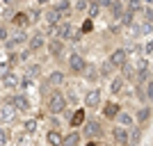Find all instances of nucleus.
I'll list each match as a JSON object with an SVG mask.
<instances>
[{
    "mask_svg": "<svg viewBox=\"0 0 153 146\" xmlns=\"http://www.w3.org/2000/svg\"><path fill=\"white\" fill-rule=\"evenodd\" d=\"M66 107H69V103H66V94H64L59 87H55L51 94H46L44 110H46V114H48V116H62Z\"/></svg>",
    "mask_w": 153,
    "mask_h": 146,
    "instance_id": "nucleus-1",
    "label": "nucleus"
},
{
    "mask_svg": "<svg viewBox=\"0 0 153 146\" xmlns=\"http://www.w3.org/2000/svg\"><path fill=\"white\" fill-rule=\"evenodd\" d=\"M80 133H82V139H105V135H108V130H105V119H89L87 116V121L82 123V128H80Z\"/></svg>",
    "mask_w": 153,
    "mask_h": 146,
    "instance_id": "nucleus-2",
    "label": "nucleus"
},
{
    "mask_svg": "<svg viewBox=\"0 0 153 146\" xmlns=\"http://www.w3.org/2000/svg\"><path fill=\"white\" fill-rule=\"evenodd\" d=\"M27 37H30V32H27V30H12L9 39L2 44V50H5V53H12V50H21V48H25Z\"/></svg>",
    "mask_w": 153,
    "mask_h": 146,
    "instance_id": "nucleus-3",
    "label": "nucleus"
},
{
    "mask_svg": "<svg viewBox=\"0 0 153 146\" xmlns=\"http://www.w3.org/2000/svg\"><path fill=\"white\" fill-rule=\"evenodd\" d=\"M87 66H89V62L85 59V55H80L78 50H71V55L66 57V69H69L71 76L80 78L85 71H87Z\"/></svg>",
    "mask_w": 153,
    "mask_h": 146,
    "instance_id": "nucleus-4",
    "label": "nucleus"
},
{
    "mask_svg": "<svg viewBox=\"0 0 153 146\" xmlns=\"http://www.w3.org/2000/svg\"><path fill=\"white\" fill-rule=\"evenodd\" d=\"M0 119H2V123H16V121H21V114L19 110L14 107V103L9 101V96H5L2 101H0Z\"/></svg>",
    "mask_w": 153,
    "mask_h": 146,
    "instance_id": "nucleus-5",
    "label": "nucleus"
},
{
    "mask_svg": "<svg viewBox=\"0 0 153 146\" xmlns=\"http://www.w3.org/2000/svg\"><path fill=\"white\" fill-rule=\"evenodd\" d=\"M46 53H48L51 59L62 62L64 55H66V41H62V39H57V37H51L46 41Z\"/></svg>",
    "mask_w": 153,
    "mask_h": 146,
    "instance_id": "nucleus-6",
    "label": "nucleus"
},
{
    "mask_svg": "<svg viewBox=\"0 0 153 146\" xmlns=\"http://www.w3.org/2000/svg\"><path fill=\"white\" fill-rule=\"evenodd\" d=\"M82 105H85V110H101V105H103V89L101 87L87 89L85 96H82Z\"/></svg>",
    "mask_w": 153,
    "mask_h": 146,
    "instance_id": "nucleus-7",
    "label": "nucleus"
},
{
    "mask_svg": "<svg viewBox=\"0 0 153 146\" xmlns=\"http://www.w3.org/2000/svg\"><path fill=\"white\" fill-rule=\"evenodd\" d=\"M0 82H2V87H5L7 91H23V73L16 71V69H12Z\"/></svg>",
    "mask_w": 153,
    "mask_h": 146,
    "instance_id": "nucleus-8",
    "label": "nucleus"
},
{
    "mask_svg": "<svg viewBox=\"0 0 153 146\" xmlns=\"http://www.w3.org/2000/svg\"><path fill=\"white\" fill-rule=\"evenodd\" d=\"M7 23H9L12 30H27V27L32 25V23H30V14H27L25 9H16V12H12V16L7 19Z\"/></svg>",
    "mask_w": 153,
    "mask_h": 146,
    "instance_id": "nucleus-9",
    "label": "nucleus"
},
{
    "mask_svg": "<svg viewBox=\"0 0 153 146\" xmlns=\"http://www.w3.org/2000/svg\"><path fill=\"white\" fill-rule=\"evenodd\" d=\"M9 101L14 103V107L19 110V114H30L32 112V101L27 98L25 91H14V94H9Z\"/></svg>",
    "mask_w": 153,
    "mask_h": 146,
    "instance_id": "nucleus-10",
    "label": "nucleus"
},
{
    "mask_svg": "<svg viewBox=\"0 0 153 146\" xmlns=\"http://www.w3.org/2000/svg\"><path fill=\"white\" fill-rule=\"evenodd\" d=\"M133 116H135V123L137 126H142V128H146L149 123H151V119H153V105H137V107L133 110Z\"/></svg>",
    "mask_w": 153,
    "mask_h": 146,
    "instance_id": "nucleus-11",
    "label": "nucleus"
},
{
    "mask_svg": "<svg viewBox=\"0 0 153 146\" xmlns=\"http://www.w3.org/2000/svg\"><path fill=\"white\" fill-rule=\"evenodd\" d=\"M110 139L114 142V146H130V130L114 123L110 128Z\"/></svg>",
    "mask_w": 153,
    "mask_h": 146,
    "instance_id": "nucleus-12",
    "label": "nucleus"
},
{
    "mask_svg": "<svg viewBox=\"0 0 153 146\" xmlns=\"http://www.w3.org/2000/svg\"><path fill=\"white\" fill-rule=\"evenodd\" d=\"M128 57H130V48H123V46H119V48H114V50L108 55V62L112 64L117 71H119L123 64L128 62Z\"/></svg>",
    "mask_w": 153,
    "mask_h": 146,
    "instance_id": "nucleus-13",
    "label": "nucleus"
},
{
    "mask_svg": "<svg viewBox=\"0 0 153 146\" xmlns=\"http://www.w3.org/2000/svg\"><path fill=\"white\" fill-rule=\"evenodd\" d=\"M121 110H123V107H121L117 101H103V105H101V110H98V112H101V119H105V121H114L117 114H119Z\"/></svg>",
    "mask_w": 153,
    "mask_h": 146,
    "instance_id": "nucleus-14",
    "label": "nucleus"
},
{
    "mask_svg": "<svg viewBox=\"0 0 153 146\" xmlns=\"http://www.w3.org/2000/svg\"><path fill=\"white\" fill-rule=\"evenodd\" d=\"M46 41H48V39H46L44 32H34V34H30V37H27L25 48L32 53V55H37L39 50H44V48H46Z\"/></svg>",
    "mask_w": 153,
    "mask_h": 146,
    "instance_id": "nucleus-15",
    "label": "nucleus"
},
{
    "mask_svg": "<svg viewBox=\"0 0 153 146\" xmlns=\"http://www.w3.org/2000/svg\"><path fill=\"white\" fill-rule=\"evenodd\" d=\"M126 84H128L126 80H123L119 73H114V76L108 80V91L112 96H121V94H126Z\"/></svg>",
    "mask_w": 153,
    "mask_h": 146,
    "instance_id": "nucleus-16",
    "label": "nucleus"
},
{
    "mask_svg": "<svg viewBox=\"0 0 153 146\" xmlns=\"http://www.w3.org/2000/svg\"><path fill=\"white\" fill-rule=\"evenodd\" d=\"M85 121H87V110L85 107H73V112L69 114L66 123H69V128H82Z\"/></svg>",
    "mask_w": 153,
    "mask_h": 146,
    "instance_id": "nucleus-17",
    "label": "nucleus"
},
{
    "mask_svg": "<svg viewBox=\"0 0 153 146\" xmlns=\"http://www.w3.org/2000/svg\"><path fill=\"white\" fill-rule=\"evenodd\" d=\"M73 32H76V27H73V21H62V23L55 27V37L62 39V41H71Z\"/></svg>",
    "mask_w": 153,
    "mask_h": 146,
    "instance_id": "nucleus-18",
    "label": "nucleus"
},
{
    "mask_svg": "<svg viewBox=\"0 0 153 146\" xmlns=\"http://www.w3.org/2000/svg\"><path fill=\"white\" fill-rule=\"evenodd\" d=\"M82 133H80V128H71L69 133L62 137V146H82Z\"/></svg>",
    "mask_w": 153,
    "mask_h": 146,
    "instance_id": "nucleus-19",
    "label": "nucleus"
},
{
    "mask_svg": "<svg viewBox=\"0 0 153 146\" xmlns=\"http://www.w3.org/2000/svg\"><path fill=\"white\" fill-rule=\"evenodd\" d=\"M114 123H117V126H121V128H128V130H130L133 126H137V123H135V116H133V112H128V110H121V112L117 114Z\"/></svg>",
    "mask_w": 153,
    "mask_h": 146,
    "instance_id": "nucleus-20",
    "label": "nucleus"
},
{
    "mask_svg": "<svg viewBox=\"0 0 153 146\" xmlns=\"http://www.w3.org/2000/svg\"><path fill=\"white\" fill-rule=\"evenodd\" d=\"M46 80H48L51 87H62V84L66 82V73H64L62 69H53L51 73L46 76Z\"/></svg>",
    "mask_w": 153,
    "mask_h": 146,
    "instance_id": "nucleus-21",
    "label": "nucleus"
},
{
    "mask_svg": "<svg viewBox=\"0 0 153 146\" xmlns=\"http://www.w3.org/2000/svg\"><path fill=\"white\" fill-rule=\"evenodd\" d=\"M44 21H46V25H51V27H57L59 23H62V14L55 12L53 7H48V9H44Z\"/></svg>",
    "mask_w": 153,
    "mask_h": 146,
    "instance_id": "nucleus-22",
    "label": "nucleus"
},
{
    "mask_svg": "<svg viewBox=\"0 0 153 146\" xmlns=\"http://www.w3.org/2000/svg\"><path fill=\"white\" fill-rule=\"evenodd\" d=\"M126 12V2H121V0H112V5L108 7V14H110V19L117 21L119 23V19H121V14Z\"/></svg>",
    "mask_w": 153,
    "mask_h": 146,
    "instance_id": "nucleus-23",
    "label": "nucleus"
},
{
    "mask_svg": "<svg viewBox=\"0 0 153 146\" xmlns=\"http://www.w3.org/2000/svg\"><path fill=\"white\" fill-rule=\"evenodd\" d=\"M62 130H55V128H48L46 130V144L48 146H62Z\"/></svg>",
    "mask_w": 153,
    "mask_h": 146,
    "instance_id": "nucleus-24",
    "label": "nucleus"
},
{
    "mask_svg": "<svg viewBox=\"0 0 153 146\" xmlns=\"http://www.w3.org/2000/svg\"><path fill=\"white\" fill-rule=\"evenodd\" d=\"M37 128H39V119H34V116H27V119L21 121V130L27 133V135H32V137L37 133Z\"/></svg>",
    "mask_w": 153,
    "mask_h": 146,
    "instance_id": "nucleus-25",
    "label": "nucleus"
},
{
    "mask_svg": "<svg viewBox=\"0 0 153 146\" xmlns=\"http://www.w3.org/2000/svg\"><path fill=\"white\" fill-rule=\"evenodd\" d=\"M96 69H98V78H101V80H110V78L114 76V66H112V64L108 62V59H105V62H101V66H96Z\"/></svg>",
    "mask_w": 153,
    "mask_h": 146,
    "instance_id": "nucleus-26",
    "label": "nucleus"
},
{
    "mask_svg": "<svg viewBox=\"0 0 153 146\" xmlns=\"http://www.w3.org/2000/svg\"><path fill=\"white\" fill-rule=\"evenodd\" d=\"M82 78L91 84V87H96V84L101 82V78H98V69H96L94 64H89V66H87V71L82 73Z\"/></svg>",
    "mask_w": 153,
    "mask_h": 146,
    "instance_id": "nucleus-27",
    "label": "nucleus"
},
{
    "mask_svg": "<svg viewBox=\"0 0 153 146\" xmlns=\"http://www.w3.org/2000/svg\"><path fill=\"white\" fill-rule=\"evenodd\" d=\"M119 76H121L126 82H135V66L130 64V59H128L121 69H119Z\"/></svg>",
    "mask_w": 153,
    "mask_h": 146,
    "instance_id": "nucleus-28",
    "label": "nucleus"
},
{
    "mask_svg": "<svg viewBox=\"0 0 153 146\" xmlns=\"http://www.w3.org/2000/svg\"><path fill=\"white\" fill-rule=\"evenodd\" d=\"M119 25H121L123 30H130V27L135 25V14H133V12H128V9H126V12L121 14V19H119Z\"/></svg>",
    "mask_w": 153,
    "mask_h": 146,
    "instance_id": "nucleus-29",
    "label": "nucleus"
},
{
    "mask_svg": "<svg viewBox=\"0 0 153 146\" xmlns=\"http://www.w3.org/2000/svg\"><path fill=\"white\" fill-rule=\"evenodd\" d=\"M142 133H144V128H142V126H133V128H130V146H140Z\"/></svg>",
    "mask_w": 153,
    "mask_h": 146,
    "instance_id": "nucleus-30",
    "label": "nucleus"
},
{
    "mask_svg": "<svg viewBox=\"0 0 153 146\" xmlns=\"http://www.w3.org/2000/svg\"><path fill=\"white\" fill-rule=\"evenodd\" d=\"M126 9L137 16V14L144 12V2H142V0H126Z\"/></svg>",
    "mask_w": 153,
    "mask_h": 146,
    "instance_id": "nucleus-31",
    "label": "nucleus"
},
{
    "mask_svg": "<svg viewBox=\"0 0 153 146\" xmlns=\"http://www.w3.org/2000/svg\"><path fill=\"white\" fill-rule=\"evenodd\" d=\"M27 14H30V23L32 25H37L39 21H44V7H32Z\"/></svg>",
    "mask_w": 153,
    "mask_h": 146,
    "instance_id": "nucleus-32",
    "label": "nucleus"
},
{
    "mask_svg": "<svg viewBox=\"0 0 153 146\" xmlns=\"http://www.w3.org/2000/svg\"><path fill=\"white\" fill-rule=\"evenodd\" d=\"M7 55V64H9V69H19L21 66V59H19V50H12V53H5Z\"/></svg>",
    "mask_w": 153,
    "mask_h": 146,
    "instance_id": "nucleus-33",
    "label": "nucleus"
},
{
    "mask_svg": "<svg viewBox=\"0 0 153 146\" xmlns=\"http://www.w3.org/2000/svg\"><path fill=\"white\" fill-rule=\"evenodd\" d=\"M101 12H103V7L98 5V2H89V7H87V19H98L101 16Z\"/></svg>",
    "mask_w": 153,
    "mask_h": 146,
    "instance_id": "nucleus-34",
    "label": "nucleus"
},
{
    "mask_svg": "<svg viewBox=\"0 0 153 146\" xmlns=\"http://www.w3.org/2000/svg\"><path fill=\"white\" fill-rule=\"evenodd\" d=\"M135 98H137V103L140 105H146V89H144V84H135Z\"/></svg>",
    "mask_w": 153,
    "mask_h": 146,
    "instance_id": "nucleus-35",
    "label": "nucleus"
},
{
    "mask_svg": "<svg viewBox=\"0 0 153 146\" xmlns=\"http://www.w3.org/2000/svg\"><path fill=\"white\" fill-rule=\"evenodd\" d=\"M12 130L5 126H0V146H9V142H12Z\"/></svg>",
    "mask_w": 153,
    "mask_h": 146,
    "instance_id": "nucleus-36",
    "label": "nucleus"
},
{
    "mask_svg": "<svg viewBox=\"0 0 153 146\" xmlns=\"http://www.w3.org/2000/svg\"><path fill=\"white\" fill-rule=\"evenodd\" d=\"M9 34H12V27H9V23H7V21H2V23H0V41L5 44L7 39H9Z\"/></svg>",
    "mask_w": 153,
    "mask_h": 146,
    "instance_id": "nucleus-37",
    "label": "nucleus"
},
{
    "mask_svg": "<svg viewBox=\"0 0 153 146\" xmlns=\"http://www.w3.org/2000/svg\"><path fill=\"white\" fill-rule=\"evenodd\" d=\"M89 7V0H76L73 2V14H85Z\"/></svg>",
    "mask_w": 153,
    "mask_h": 146,
    "instance_id": "nucleus-38",
    "label": "nucleus"
},
{
    "mask_svg": "<svg viewBox=\"0 0 153 146\" xmlns=\"http://www.w3.org/2000/svg\"><path fill=\"white\" fill-rule=\"evenodd\" d=\"M144 23H149V25H153V5H144Z\"/></svg>",
    "mask_w": 153,
    "mask_h": 146,
    "instance_id": "nucleus-39",
    "label": "nucleus"
},
{
    "mask_svg": "<svg viewBox=\"0 0 153 146\" xmlns=\"http://www.w3.org/2000/svg\"><path fill=\"white\" fill-rule=\"evenodd\" d=\"M19 59H21V64H27L32 59V53L27 50V48H21V50H19Z\"/></svg>",
    "mask_w": 153,
    "mask_h": 146,
    "instance_id": "nucleus-40",
    "label": "nucleus"
},
{
    "mask_svg": "<svg viewBox=\"0 0 153 146\" xmlns=\"http://www.w3.org/2000/svg\"><path fill=\"white\" fill-rule=\"evenodd\" d=\"M144 89H146V101H149V105H153V78L144 84Z\"/></svg>",
    "mask_w": 153,
    "mask_h": 146,
    "instance_id": "nucleus-41",
    "label": "nucleus"
},
{
    "mask_svg": "<svg viewBox=\"0 0 153 146\" xmlns=\"http://www.w3.org/2000/svg\"><path fill=\"white\" fill-rule=\"evenodd\" d=\"M142 53H144V57H146V55H153V37H149L146 41H144V48H142Z\"/></svg>",
    "mask_w": 153,
    "mask_h": 146,
    "instance_id": "nucleus-42",
    "label": "nucleus"
},
{
    "mask_svg": "<svg viewBox=\"0 0 153 146\" xmlns=\"http://www.w3.org/2000/svg\"><path fill=\"white\" fill-rule=\"evenodd\" d=\"M91 30H94V21H91V19H85L80 32H82V34H87V32H91Z\"/></svg>",
    "mask_w": 153,
    "mask_h": 146,
    "instance_id": "nucleus-43",
    "label": "nucleus"
},
{
    "mask_svg": "<svg viewBox=\"0 0 153 146\" xmlns=\"http://www.w3.org/2000/svg\"><path fill=\"white\" fill-rule=\"evenodd\" d=\"M9 64H7V59H0V80H2V78L7 76V73H9Z\"/></svg>",
    "mask_w": 153,
    "mask_h": 146,
    "instance_id": "nucleus-44",
    "label": "nucleus"
},
{
    "mask_svg": "<svg viewBox=\"0 0 153 146\" xmlns=\"http://www.w3.org/2000/svg\"><path fill=\"white\" fill-rule=\"evenodd\" d=\"M48 121H51V128L59 130V123H62V119H59V116H48Z\"/></svg>",
    "mask_w": 153,
    "mask_h": 146,
    "instance_id": "nucleus-45",
    "label": "nucleus"
},
{
    "mask_svg": "<svg viewBox=\"0 0 153 146\" xmlns=\"http://www.w3.org/2000/svg\"><path fill=\"white\" fill-rule=\"evenodd\" d=\"M82 146H103V139H87Z\"/></svg>",
    "mask_w": 153,
    "mask_h": 146,
    "instance_id": "nucleus-46",
    "label": "nucleus"
},
{
    "mask_svg": "<svg viewBox=\"0 0 153 146\" xmlns=\"http://www.w3.org/2000/svg\"><path fill=\"white\" fill-rule=\"evenodd\" d=\"M37 2V7H48V5H53L55 0H34Z\"/></svg>",
    "mask_w": 153,
    "mask_h": 146,
    "instance_id": "nucleus-47",
    "label": "nucleus"
},
{
    "mask_svg": "<svg viewBox=\"0 0 153 146\" xmlns=\"http://www.w3.org/2000/svg\"><path fill=\"white\" fill-rule=\"evenodd\" d=\"M149 73H151V78H153V62H151V66H149Z\"/></svg>",
    "mask_w": 153,
    "mask_h": 146,
    "instance_id": "nucleus-48",
    "label": "nucleus"
},
{
    "mask_svg": "<svg viewBox=\"0 0 153 146\" xmlns=\"http://www.w3.org/2000/svg\"><path fill=\"white\" fill-rule=\"evenodd\" d=\"M142 2H144V5H153V0H142Z\"/></svg>",
    "mask_w": 153,
    "mask_h": 146,
    "instance_id": "nucleus-49",
    "label": "nucleus"
},
{
    "mask_svg": "<svg viewBox=\"0 0 153 146\" xmlns=\"http://www.w3.org/2000/svg\"><path fill=\"white\" fill-rule=\"evenodd\" d=\"M0 53H2V41H0Z\"/></svg>",
    "mask_w": 153,
    "mask_h": 146,
    "instance_id": "nucleus-50",
    "label": "nucleus"
},
{
    "mask_svg": "<svg viewBox=\"0 0 153 146\" xmlns=\"http://www.w3.org/2000/svg\"><path fill=\"white\" fill-rule=\"evenodd\" d=\"M0 126H5V123H2V119H0Z\"/></svg>",
    "mask_w": 153,
    "mask_h": 146,
    "instance_id": "nucleus-51",
    "label": "nucleus"
},
{
    "mask_svg": "<svg viewBox=\"0 0 153 146\" xmlns=\"http://www.w3.org/2000/svg\"><path fill=\"white\" fill-rule=\"evenodd\" d=\"M121 2H126V0H121Z\"/></svg>",
    "mask_w": 153,
    "mask_h": 146,
    "instance_id": "nucleus-52",
    "label": "nucleus"
}]
</instances>
